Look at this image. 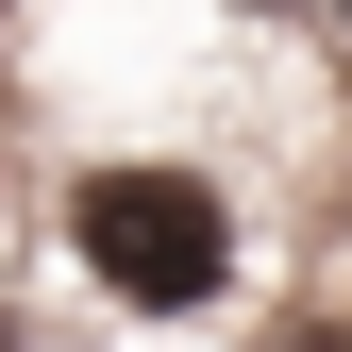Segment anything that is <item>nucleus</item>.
Listing matches in <instances>:
<instances>
[{"label": "nucleus", "instance_id": "1", "mask_svg": "<svg viewBox=\"0 0 352 352\" xmlns=\"http://www.w3.org/2000/svg\"><path fill=\"white\" fill-rule=\"evenodd\" d=\"M67 235H84V285H118L135 319H185V302H218V269H235V218H218V185H201V168H151V151L84 168Z\"/></svg>", "mask_w": 352, "mask_h": 352}, {"label": "nucleus", "instance_id": "2", "mask_svg": "<svg viewBox=\"0 0 352 352\" xmlns=\"http://www.w3.org/2000/svg\"><path fill=\"white\" fill-rule=\"evenodd\" d=\"M235 17H302V0H235Z\"/></svg>", "mask_w": 352, "mask_h": 352}, {"label": "nucleus", "instance_id": "3", "mask_svg": "<svg viewBox=\"0 0 352 352\" xmlns=\"http://www.w3.org/2000/svg\"><path fill=\"white\" fill-rule=\"evenodd\" d=\"M336 34H352V0H336Z\"/></svg>", "mask_w": 352, "mask_h": 352}]
</instances>
